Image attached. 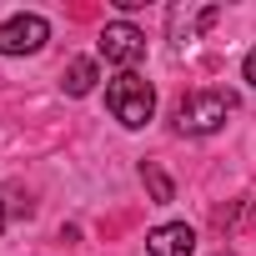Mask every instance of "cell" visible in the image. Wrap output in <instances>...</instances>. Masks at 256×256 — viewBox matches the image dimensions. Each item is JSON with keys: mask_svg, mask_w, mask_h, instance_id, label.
Here are the masks:
<instances>
[{"mask_svg": "<svg viewBox=\"0 0 256 256\" xmlns=\"http://www.w3.org/2000/svg\"><path fill=\"white\" fill-rule=\"evenodd\" d=\"M106 106H110V116L126 126V131H141V126L156 116V86L146 76H136V70H120L106 86Z\"/></svg>", "mask_w": 256, "mask_h": 256, "instance_id": "6da1fadb", "label": "cell"}, {"mask_svg": "<svg viewBox=\"0 0 256 256\" xmlns=\"http://www.w3.org/2000/svg\"><path fill=\"white\" fill-rule=\"evenodd\" d=\"M100 56L110 60V66H120V70H136V60L146 56V30L141 26H131V20H110L106 30H100Z\"/></svg>", "mask_w": 256, "mask_h": 256, "instance_id": "3957f363", "label": "cell"}, {"mask_svg": "<svg viewBox=\"0 0 256 256\" xmlns=\"http://www.w3.org/2000/svg\"><path fill=\"white\" fill-rule=\"evenodd\" d=\"M236 110V96L226 90H191L176 100V131L181 136H211L226 126V116Z\"/></svg>", "mask_w": 256, "mask_h": 256, "instance_id": "7a4b0ae2", "label": "cell"}, {"mask_svg": "<svg viewBox=\"0 0 256 256\" xmlns=\"http://www.w3.org/2000/svg\"><path fill=\"white\" fill-rule=\"evenodd\" d=\"M60 86H66V96H90V90H96V60H90V56H76V60L66 66Z\"/></svg>", "mask_w": 256, "mask_h": 256, "instance_id": "8992f818", "label": "cell"}, {"mask_svg": "<svg viewBox=\"0 0 256 256\" xmlns=\"http://www.w3.org/2000/svg\"><path fill=\"white\" fill-rule=\"evenodd\" d=\"M141 181H146V191H151V201H156V206L176 201V186H171V176H166L156 161H141Z\"/></svg>", "mask_w": 256, "mask_h": 256, "instance_id": "52a82bcc", "label": "cell"}, {"mask_svg": "<svg viewBox=\"0 0 256 256\" xmlns=\"http://www.w3.org/2000/svg\"><path fill=\"white\" fill-rule=\"evenodd\" d=\"M6 221H10V216H6V201H0V231H6Z\"/></svg>", "mask_w": 256, "mask_h": 256, "instance_id": "9c48e42d", "label": "cell"}, {"mask_svg": "<svg viewBox=\"0 0 256 256\" xmlns=\"http://www.w3.org/2000/svg\"><path fill=\"white\" fill-rule=\"evenodd\" d=\"M241 76H246V80H251V86H256V46H251V50H246V60H241Z\"/></svg>", "mask_w": 256, "mask_h": 256, "instance_id": "ba28073f", "label": "cell"}, {"mask_svg": "<svg viewBox=\"0 0 256 256\" xmlns=\"http://www.w3.org/2000/svg\"><path fill=\"white\" fill-rule=\"evenodd\" d=\"M146 256H196V231L186 221H166L146 236Z\"/></svg>", "mask_w": 256, "mask_h": 256, "instance_id": "5b68a950", "label": "cell"}, {"mask_svg": "<svg viewBox=\"0 0 256 256\" xmlns=\"http://www.w3.org/2000/svg\"><path fill=\"white\" fill-rule=\"evenodd\" d=\"M50 40V20L46 16H10L0 20V56H36L40 46Z\"/></svg>", "mask_w": 256, "mask_h": 256, "instance_id": "277c9868", "label": "cell"}]
</instances>
